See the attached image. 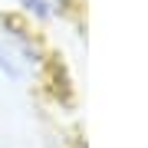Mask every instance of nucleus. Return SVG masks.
Listing matches in <instances>:
<instances>
[{
	"label": "nucleus",
	"instance_id": "1",
	"mask_svg": "<svg viewBox=\"0 0 148 148\" xmlns=\"http://www.w3.org/2000/svg\"><path fill=\"white\" fill-rule=\"evenodd\" d=\"M49 69V49L40 30L13 10H0V76L7 82H36Z\"/></svg>",
	"mask_w": 148,
	"mask_h": 148
},
{
	"label": "nucleus",
	"instance_id": "2",
	"mask_svg": "<svg viewBox=\"0 0 148 148\" xmlns=\"http://www.w3.org/2000/svg\"><path fill=\"white\" fill-rule=\"evenodd\" d=\"M10 10L33 27H49V23H66L69 16H76L79 0H10Z\"/></svg>",
	"mask_w": 148,
	"mask_h": 148
}]
</instances>
